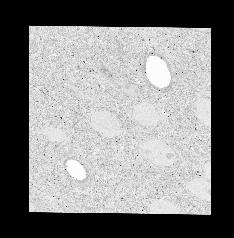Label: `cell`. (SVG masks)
Instances as JSON below:
<instances>
[{
  "mask_svg": "<svg viewBox=\"0 0 234 238\" xmlns=\"http://www.w3.org/2000/svg\"><path fill=\"white\" fill-rule=\"evenodd\" d=\"M193 108L195 114L198 120L211 127V101L203 99L197 100L194 103Z\"/></svg>",
  "mask_w": 234,
  "mask_h": 238,
  "instance_id": "7a4b0ae2",
  "label": "cell"
},
{
  "mask_svg": "<svg viewBox=\"0 0 234 238\" xmlns=\"http://www.w3.org/2000/svg\"><path fill=\"white\" fill-rule=\"evenodd\" d=\"M202 170L203 173L206 177L211 180V163H208L205 164L203 167Z\"/></svg>",
  "mask_w": 234,
  "mask_h": 238,
  "instance_id": "277c9868",
  "label": "cell"
},
{
  "mask_svg": "<svg viewBox=\"0 0 234 238\" xmlns=\"http://www.w3.org/2000/svg\"><path fill=\"white\" fill-rule=\"evenodd\" d=\"M151 214H179L175 205L171 202L160 199L153 201L149 209Z\"/></svg>",
  "mask_w": 234,
  "mask_h": 238,
  "instance_id": "3957f363",
  "label": "cell"
},
{
  "mask_svg": "<svg viewBox=\"0 0 234 238\" xmlns=\"http://www.w3.org/2000/svg\"><path fill=\"white\" fill-rule=\"evenodd\" d=\"M187 189L198 197H211V181L202 177H197L186 184Z\"/></svg>",
  "mask_w": 234,
  "mask_h": 238,
  "instance_id": "6da1fadb",
  "label": "cell"
}]
</instances>
